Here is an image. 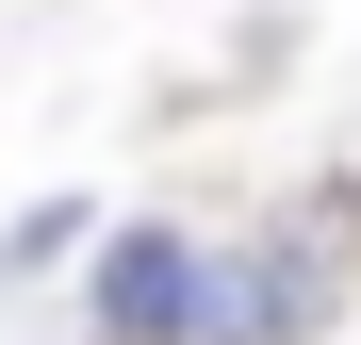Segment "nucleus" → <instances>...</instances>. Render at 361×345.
<instances>
[{"label":"nucleus","mask_w":361,"mask_h":345,"mask_svg":"<svg viewBox=\"0 0 361 345\" xmlns=\"http://www.w3.org/2000/svg\"><path fill=\"white\" fill-rule=\"evenodd\" d=\"M345 313V263L312 214L247 230V247H197V296H180V345H312Z\"/></svg>","instance_id":"f257e3e1"},{"label":"nucleus","mask_w":361,"mask_h":345,"mask_svg":"<svg viewBox=\"0 0 361 345\" xmlns=\"http://www.w3.org/2000/svg\"><path fill=\"white\" fill-rule=\"evenodd\" d=\"M180 296H197V230H115L99 247V345H180Z\"/></svg>","instance_id":"f03ea898"},{"label":"nucleus","mask_w":361,"mask_h":345,"mask_svg":"<svg viewBox=\"0 0 361 345\" xmlns=\"http://www.w3.org/2000/svg\"><path fill=\"white\" fill-rule=\"evenodd\" d=\"M82 247H99V214L82 198H33L17 230H0V279H49V263H82Z\"/></svg>","instance_id":"7ed1b4c3"}]
</instances>
